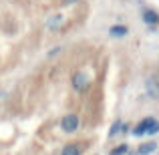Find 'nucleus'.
Here are the masks:
<instances>
[{"instance_id": "f8f14e48", "label": "nucleus", "mask_w": 159, "mask_h": 155, "mask_svg": "<svg viewBox=\"0 0 159 155\" xmlns=\"http://www.w3.org/2000/svg\"><path fill=\"white\" fill-rule=\"evenodd\" d=\"M62 2H65V4H69V6H70V4H77L79 0H62Z\"/></svg>"}, {"instance_id": "f03ea898", "label": "nucleus", "mask_w": 159, "mask_h": 155, "mask_svg": "<svg viewBox=\"0 0 159 155\" xmlns=\"http://www.w3.org/2000/svg\"><path fill=\"white\" fill-rule=\"evenodd\" d=\"M79 125H81V121H79V117L75 113H69V115H65L61 119V129L65 133H75L79 129Z\"/></svg>"}, {"instance_id": "6e6552de", "label": "nucleus", "mask_w": 159, "mask_h": 155, "mask_svg": "<svg viewBox=\"0 0 159 155\" xmlns=\"http://www.w3.org/2000/svg\"><path fill=\"white\" fill-rule=\"evenodd\" d=\"M115 135H121V121H115L109 129V137H115Z\"/></svg>"}, {"instance_id": "0eeeda50", "label": "nucleus", "mask_w": 159, "mask_h": 155, "mask_svg": "<svg viewBox=\"0 0 159 155\" xmlns=\"http://www.w3.org/2000/svg\"><path fill=\"white\" fill-rule=\"evenodd\" d=\"M157 149V145L155 143H143V145H139V149H137V153L139 155H149V153H153Z\"/></svg>"}, {"instance_id": "20e7f679", "label": "nucleus", "mask_w": 159, "mask_h": 155, "mask_svg": "<svg viewBox=\"0 0 159 155\" xmlns=\"http://www.w3.org/2000/svg\"><path fill=\"white\" fill-rule=\"evenodd\" d=\"M153 123V117H147V119H143L139 125H135L133 127V135L135 137H141V135H147V129H149V125Z\"/></svg>"}, {"instance_id": "9d476101", "label": "nucleus", "mask_w": 159, "mask_h": 155, "mask_svg": "<svg viewBox=\"0 0 159 155\" xmlns=\"http://www.w3.org/2000/svg\"><path fill=\"white\" fill-rule=\"evenodd\" d=\"M155 133H159V121L153 119V123L149 125V129H147V135H155Z\"/></svg>"}, {"instance_id": "39448f33", "label": "nucleus", "mask_w": 159, "mask_h": 155, "mask_svg": "<svg viewBox=\"0 0 159 155\" xmlns=\"http://www.w3.org/2000/svg\"><path fill=\"white\" fill-rule=\"evenodd\" d=\"M129 28L125 26V24H113L111 28H109V34L115 36V39H123V36H127Z\"/></svg>"}, {"instance_id": "f257e3e1", "label": "nucleus", "mask_w": 159, "mask_h": 155, "mask_svg": "<svg viewBox=\"0 0 159 155\" xmlns=\"http://www.w3.org/2000/svg\"><path fill=\"white\" fill-rule=\"evenodd\" d=\"M91 85V77L85 73V71H77V73L73 75V89L77 91V93H83V91H87Z\"/></svg>"}, {"instance_id": "1a4fd4ad", "label": "nucleus", "mask_w": 159, "mask_h": 155, "mask_svg": "<svg viewBox=\"0 0 159 155\" xmlns=\"http://www.w3.org/2000/svg\"><path fill=\"white\" fill-rule=\"evenodd\" d=\"M129 151V147H127V143H123V145H117L115 149L111 151V155H125Z\"/></svg>"}, {"instance_id": "9b49d317", "label": "nucleus", "mask_w": 159, "mask_h": 155, "mask_svg": "<svg viewBox=\"0 0 159 155\" xmlns=\"http://www.w3.org/2000/svg\"><path fill=\"white\" fill-rule=\"evenodd\" d=\"M58 24H62V16H54V18L51 20V22H48V28H58Z\"/></svg>"}, {"instance_id": "423d86ee", "label": "nucleus", "mask_w": 159, "mask_h": 155, "mask_svg": "<svg viewBox=\"0 0 159 155\" xmlns=\"http://www.w3.org/2000/svg\"><path fill=\"white\" fill-rule=\"evenodd\" d=\"M61 155H81V145L77 143H69L61 149Z\"/></svg>"}, {"instance_id": "7ed1b4c3", "label": "nucleus", "mask_w": 159, "mask_h": 155, "mask_svg": "<svg viewBox=\"0 0 159 155\" xmlns=\"http://www.w3.org/2000/svg\"><path fill=\"white\" fill-rule=\"evenodd\" d=\"M143 22L147 24L149 28H155L157 24H159V14H157V10H151V8H145L143 10Z\"/></svg>"}]
</instances>
